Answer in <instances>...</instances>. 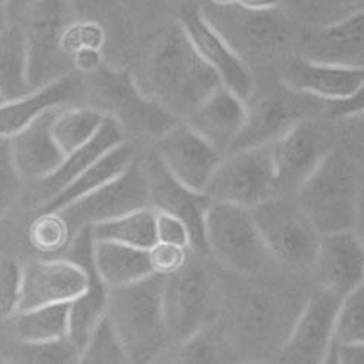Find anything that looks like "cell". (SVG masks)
<instances>
[{
	"instance_id": "6da1fadb",
	"label": "cell",
	"mask_w": 364,
	"mask_h": 364,
	"mask_svg": "<svg viewBox=\"0 0 364 364\" xmlns=\"http://www.w3.org/2000/svg\"><path fill=\"white\" fill-rule=\"evenodd\" d=\"M141 80L137 83L141 92L173 118H187L222 86L178 22L165 28L154 43Z\"/></svg>"
},
{
	"instance_id": "7a4b0ae2",
	"label": "cell",
	"mask_w": 364,
	"mask_h": 364,
	"mask_svg": "<svg viewBox=\"0 0 364 364\" xmlns=\"http://www.w3.org/2000/svg\"><path fill=\"white\" fill-rule=\"evenodd\" d=\"M361 198V162L341 146L329 151L294 194L319 235L357 232Z\"/></svg>"
},
{
	"instance_id": "3957f363",
	"label": "cell",
	"mask_w": 364,
	"mask_h": 364,
	"mask_svg": "<svg viewBox=\"0 0 364 364\" xmlns=\"http://www.w3.org/2000/svg\"><path fill=\"white\" fill-rule=\"evenodd\" d=\"M164 277L108 289L105 319L130 364H149L169 350L162 312Z\"/></svg>"
},
{
	"instance_id": "277c9868",
	"label": "cell",
	"mask_w": 364,
	"mask_h": 364,
	"mask_svg": "<svg viewBox=\"0 0 364 364\" xmlns=\"http://www.w3.org/2000/svg\"><path fill=\"white\" fill-rule=\"evenodd\" d=\"M200 14L225 43L245 62L247 57H268L287 40L289 26L279 2L232 0L205 2Z\"/></svg>"
},
{
	"instance_id": "5b68a950",
	"label": "cell",
	"mask_w": 364,
	"mask_h": 364,
	"mask_svg": "<svg viewBox=\"0 0 364 364\" xmlns=\"http://www.w3.org/2000/svg\"><path fill=\"white\" fill-rule=\"evenodd\" d=\"M207 254L239 276H257L274 258L261 239L251 210L225 203H213L204 218Z\"/></svg>"
},
{
	"instance_id": "8992f818",
	"label": "cell",
	"mask_w": 364,
	"mask_h": 364,
	"mask_svg": "<svg viewBox=\"0 0 364 364\" xmlns=\"http://www.w3.org/2000/svg\"><path fill=\"white\" fill-rule=\"evenodd\" d=\"M90 87L94 100L100 104L95 109L111 118L124 136L132 133L158 141L178 123L176 118L150 101L136 79L124 70L101 68L94 75Z\"/></svg>"
},
{
	"instance_id": "52a82bcc",
	"label": "cell",
	"mask_w": 364,
	"mask_h": 364,
	"mask_svg": "<svg viewBox=\"0 0 364 364\" xmlns=\"http://www.w3.org/2000/svg\"><path fill=\"white\" fill-rule=\"evenodd\" d=\"M257 229L274 261L293 268H309L315 262L319 237L296 200L279 197L251 210Z\"/></svg>"
},
{
	"instance_id": "ba28073f",
	"label": "cell",
	"mask_w": 364,
	"mask_h": 364,
	"mask_svg": "<svg viewBox=\"0 0 364 364\" xmlns=\"http://www.w3.org/2000/svg\"><path fill=\"white\" fill-rule=\"evenodd\" d=\"M204 194L213 203L248 210L268 200L279 198L280 191L269 146L225 156Z\"/></svg>"
},
{
	"instance_id": "9c48e42d",
	"label": "cell",
	"mask_w": 364,
	"mask_h": 364,
	"mask_svg": "<svg viewBox=\"0 0 364 364\" xmlns=\"http://www.w3.org/2000/svg\"><path fill=\"white\" fill-rule=\"evenodd\" d=\"M149 207V187L143 162L130 166L108 184L55 213L65 222L70 237L83 229L105 223Z\"/></svg>"
},
{
	"instance_id": "30bf717a",
	"label": "cell",
	"mask_w": 364,
	"mask_h": 364,
	"mask_svg": "<svg viewBox=\"0 0 364 364\" xmlns=\"http://www.w3.org/2000/svg\"><path fill=\"white\" fill-rule=\"evenodd\" d=\"M338 146L337 132L321 118L301 119L269 144L280 197L296 194L323 158Z\"/></svg>"
},
{
	"instance_id": "8fae6325",
	"label": "cell",
	"mask_w": 364,
	"mask_h": 364,
	"mask_svg": "<svg viewBox=\"0 0 364 364\" xmlns=\"http://www.w3.org/2000/svg\"><path fill=\"white\" fill-rule=\"evenodd\" d=\"M211 287L208 276L197 262L164 277L162 312L171 346L184 343L207 326Z\"/></svg>"
},
{
	"instance_id": "7c38bea8",
	"label": "cell",
	"mask_w": 364,
	"mask_h": 364,
	"mask_svg": "<svg viewBox=\"0 0 364 364\" xmlns=\"http://www.w3.org/2000/svg\"><path fill=\"white\" fill-rule=\"evenodd\" d=\"M340 301L341 297L322 289L312 293L269 364H322L333 343V318Z\"/></svg>"
},
{
	"instance_id": "4fadbf2b",
	"label": "cell",
	"mask_w": 364,
	"mask_h": 364,
	"mask_svg": "<svg viewBox=\"0 0 364 364\" xmlns=\"http://www.w3.org/2000/svg\"><path fill=\"white\" fill-rule=\"evenodd\" d=\"M306 303V301H305ZM293 294L272 289H250L236 309L239 332L254 347H274V354L287 338L301 308Z\"/></svg>"
},
{
	"instance_id": "5bb4252c",
	"label": "cell",
	"mask_w": 364,
	"mask_h": 364,
	"mask_svg": "<svg viewBox=\"0 0 364 364\" xmlns=\"http://www.w3.org/2000/svg\"><path fill=\"white\" fill-rule=\"evenodd\" d=\"M154 156L182 187L204 194L223 156L186 123H176L155 141Z\"/></svg>"
},
{
	"instance_id": "9a60e30c",
	"label": "cell",
	"mask_w": 364,
	"mask_h": 364,
	"mask_svg": "<svg viewBox=\"0 0 364 364\" xmlns=\"http://www.w3.org/2000/svg\"><path fill=\"white\" fill-rule=\"evenodd\" d=\"M312 101L315 98L287 90L284 95H271L257 101L252 107L248 105L245 126L228 155L269 146L280 140L299 121L318 118L312 114L323 112V108Z\"/></svg>"
},
{
	"instance_id": "2e32d148",
	"label": "cell",
	"mask_w": 364,
	"mask_h": 364,
	"mask_svg": "<svg viewBox=\"0 0 364 364\" xmlns=\"http://www.w3.org/2000/svg\"><path fill=\"white\" fill-rule=\"evenodd\" d=\"M26 6L22 26L28 48V82L36 90L55 80L53 72L58 66L60 50L63 47L68 14L63 2H33Z\"/></svg>"
},
{
	"instance_id": "e0dca14e",
	"label": "cell",
	"mask_w": 364,
	"mask_h": 364,
	"mask_svg": "<svg viewBox=\"0 0 364 364\" xmlns=\"http://www.w3.org/2000/svg\"><path fill=\"white\" fill-rule=\"evenodd\" d=\"M87 286L86 271L70 259H34L22 265L18 312L68 305Z\"/></svg>"
},
{
	"instance_id": "ac0fdd59",
	"label": "cell",
	"mask_w": 364,
	"mask_h": 364,
	"mask_svg": "<svg viewBox=\"0 0 364 364\" xmlns=\"http://www.w3.org/2000/svg\"><path fill=\"white\" fill-rule=\"evenodd\" d=\"M178 23L184 29L203 62L213 70L230 92L248 102L254 94V77L250 68L211 28L198 8L182 9Z\"/></svg>"
},
{
	"instance_id": "d6986e66",
	"label": "cell",
	"mask_w": 364,
	"mask_h": 364,
	"mask_svg": "<svg viewBox=\"0 0 364 364\" xmlns=\"http://www.w3.org/2000/svg\"><path fill=\"white\" fill-rule=\"evenodd\" d=\"M149 187V208L166 213L186 225L190 233V248L200 254L207 252L204 240V218L211 200L205 194L182 187L151 156L143 162Z\"/></svg>"
},
{
	"instance_id": "ffe728a7",
	"label": "cell",
	"mask_w": 364,
	"mask_h": 364,
	"mask_svg": "<svg viewBox=\"0 0 364 364\" xmlns=\"http://www.w3.org/2000/svg\"><path fill=\"white\" fill-rule=\"evenodd\" d=\"M94 239L90 230H80L68 248L66 259L80 265L87 274L86 290L69 303L68 338L83 351L98 325L104 321L108 305V287L97 274L92 261Z\"/></svg>"
},
{
	"instance_id": "44dd1931",
	"label": "cell",
	"mask_w": 364,
	"mask_h": 364,
	"mask_svg": "<svg viewBox=\"0 0 364 364\" xmlns=\"http://www.w3.org/2000/svg\"><path fill=\"white\" fill-rule=\"evenodd\" d=\"M322 290L338 297L363 286L364 248L357 232L321 235L312 265Z\"/></svg>"
},
{
	"instance_id": "7402d4cb",
	"label": "cell",
	"mask_w": 364,
	"mask_h": 364,
	"mask_svg": "<svg viewBox=\"0 0 364 364\" xmlns=\"http://www.w3.org/2000/svg\"><path fill=\"white\" fill-rule=\"evenodd\" d=\"M363 69L314 63L300 55L289 60L282 70L284 89L323 102L350 98L363 90Z\"/></svg>"
},
{
	"instance_id": "603a6c76",
	"label": "cell",
	"mask_w": 364,
	"mask_h": 364,
	"mask_svg": "<svg viewBox=\"0 0 364 364\" xmlns=\"http://www.w3.org/2000/svg\"><path fill=\"white\" fill-rule=\"evenodd\" d=\"M300 57L314 63L363 69L364 12L319 29H306L300 38Z\"/></svg>"
},
{
	"instance_id": "cb8c5ba5",
	"label": "cell",
	"mask_w": 364,
	"mask_h": 364,
	"mask_svg": "<svg viewBox=\"0 0 364 364\" xmlns=\"http://www.w3.org/2000/svg\"><path fill=\"white\" fill-rule=\"evenodd\" d=\"M248 115V104L223 85L211 92L186 119V124L225 158Z\"/></svg>"
},
{
	"instance_id": "d4e9b609",
	"label": "cell",
	"mask_w": 364,
	"mask_h": 364,
	"mask_svg": "<svg viewBox=\"0 0 364 364\" xmlns=\"http://www.w3.org/2000/svg\"><path fill=\"white\" fill-rule=\"evenodd\" d=\"M83 82L75 75H63L25 97L0 104V139H11L44 112L63 108L83 94Z\"/></svg>"
},
{
	"instance_id": "484cf974",
	"label": "cell",
	"mask_w": 364,
	"mask_h": 364,
	"mask_svg": "<svg viewBox=\"0 0 364 364\" xmlns=\"http://www.w3.org/2000/svg\"><path fill=\"white\" fill-rule=\"evenodd\" d=\"M57 109L44 112L26 129L9 139L12 161L22 181H33L37 184L54 173L65 159L51 133V123Z\"/></svg>"
},
{
	"instance_id": "4316f807",
	"label": "cell",
	"mask_w": 364,
	"mask_h": 364,
	"mask_svg": "<svg viewBox=\"0 0 364 364\" xmlns=\"http://www.w3.org/2000/svg\"><path fill=\"white\" fill-rule=\"evenodd\" d=\"M123 143H126V136L123 130L111 118L105 117L102 127L92 139L82 147L72 151V154H69L54 173H51L44 181L37 182L36 197L38 205L41 207L53 197H55L60 191H63L79 175H82L97 161L105 156L108 151Z\"/></svg>"
},
{
	"instance_id": "83f0119b",
	"label": "cell",
	"mask_w": 364,
	"mask_h": 364,
	"mask_svg": "<svg viewBox=\"0 0 364 364\" xmlns=\"http://www.w3.org/2000/svg\"><path fill=\"white\" fill-rule=\"evenodd\" d=\"M92 261L108 289L124 287L154 276L149 251L107 240H94Z\"/></svg>"
},
{
	"instance_id": "f1b7e54d",
	"label": "cell",
	"mask_w": 364,
	"mask_h": 364,
	"mask_svg": "<svg viewBox=\"0 0 364 364\" xmlns=\"http://www.w3.org/2000/svg\"><path fill=\"white\" fill-rule=\"evenodd\" d=\"M134 159V147L129 141L119 144L118 147L108 151L100 161H97L89 169H86L82 175H79L63 191H60L55 197L43 204L40 207V215L55 213V211L62 210L63 207L97 191L98 188L108 184L109 181L123 173Z\"/></svg>"
},
{
	"instance_id": "f546056e",
	"label": "cell",
	"mask_w": 364,
	"mask_h": 364,
	"mask_svg": "<svg viewBox=\"0 0 364 364\" xmlns=\"http://www.w3.org/2000/svg\"><path fill=\"white\" fill-rule=\"evenodd\" d=\"M33 92L28 82V48L22 23L9 22L0 31V98L14 101Z\"/></svg>"
},
{
	"instance_id": "4dcf8cb0",
	"label": "cell",
	"mask_w": 364,
	"mask_h": 364,
	"mask_svg": "<svg viewBox=\"0 0 364 364\" xmlns=\"http://www.w3.org/2000/svg\"><path fill=\"white\" fill-rule=\"evenodd\" d=\"M14 341L44 344L68 338L69 303L18 312L9 322Z\"/></svg>"
},
{
	"instance_id": "1f68e13d",
	"label": "cell",
	"mask_w": 364,
	"mask_h": 364,
	"mask_svg": "<svg viewBox=\"0 0 364 364\" xmlns=\"http://www.w3.org/2000/svg\"><path fill=\"white\" fill-rule=\"evenodd\" d=\"M94 240H107L149 251L158 244L155 210L141 208L118 219L89 228Z\"/></svg>"
},
{
	"instance_id": "d6a6232c",
	"label": "cell",
	"mask_w": 364,
	"mask_h": 364,
	"mask_svg": "<svg viewBox=\"0 0 364 364\" xmlns=\"http://www.w3.org/2000/svg\"><path fill=\"white\" fill-rule=\"evenodd\" d=\"M105 117L95 108L63 107L55 111L51 133L65 158L86 144L102 127Z\"/></svg>"
},
{
	"instance_id": "836d02e7",
	"label": "cell",
	"mask_w": 364,
	"mask_h": 364,
	"mask_svg": "<svg viewBox=\"0 0 364 364\" xmlns=\"http://www.w3.org/2000/svg\"><path fill=\"white\" fill-rule=\"evenodd\" d=\"M172 364H237L239 355L222 331L204 326L193 337L175 346Z\"/></svg>"
},
{
	"instance_id": "e575fe53",
	"label": "cell",
	"mask_w": 364,
	"mask_h": 364,
	"mask_svg": "<svg viewBox=\"0 0 364 364\" xmlns=\"http://www.w3.org/2000/svg\"><path fill=\"white\" fill-rule=\"evenodd\" d=\"M9 364H79L82 350L69 338L44 343L26 344L14 341L0 348Z\"/></svg>"
},
{
	"instance_id": "d590c367",
	"label": "cell",
	"mask_w": 364,
	"mask_h": 364,
	"mask_svg": "<svg viewBox=\"0 0 364 364\" xmlns=\"http://www.w3.org/2000/svg\"><path fill=\"white\" fill-rule=\"evenodd\" d=\"M294 19L301 21L308 29H319L333 23H338L351 15L363 11V2L353 0H312V2H287L282 4Z\"/></svg>"
},
{
	"instance_id": "8d00e7d4",
	"label": "cell",
	"mask_w": 364,
	"mask_h": 364,
	"mask_svg": "<svg viewBox=\"0 0 364 364\" xmlns=\"http://www.w3.org/2000/svg\"><path fill=\"white\" fill-rule=\"evenodd\" d=\"M332 341L336 344H364L363 286L341 299L333 318Z\"/></svg>"
},
{
	"instance_id": "74e56055",
	"label": "cell",
	"mask_w": 364,
	"mask_h": 364,
	"mask_svg": "<svg viewBox=\"0 0 364 364\" xmlns=\"http://www.w3.org/2000/svg\"><path fill=\"white\" fill-rule=\"evenodd\" d=\"M79 364H130L105 318L83 348Z\"/></svg>"
},
{
	"instance_id": "f35d334b",
	"label": "cell",
	"mask_w": 364,
	"mask_h": 364,
	"mask_svg": "<svg viewBox=\"0 0 364 364\" xmlns=\"http://www.w3.org/2000/svg\"><path fill=\"white\" fill-rule=\"evenodd\" d=\"M31 244L41 252H57L69 248L70 233L57 213L40 215L29 230Z\"/></svg>"
},
{
	"instance_id": "ab89813d",
	"label": "cell",
	"mask_w": 364,
	"mask_h": 364,
	"mask_svg": "<svg viewBox=\"0 0 364 364\" xmlns=\"http://www.w3.org/2000/svg\"><path fill=\"white\" fill-rule=\"evenodd\" d=\"M22 264L15 258H0V325L8 323L16 314L21 296Z\"/></svg>"
},
{
	"instance_id": "60d3db41",
	"label": "cell",
	"mask_w": 364,
	"mask_h": 364,
	"mask_svg": "<svg viewBox=\"0 0 364 364\" xmlns=\"http://www.w3.org/2000/svg\"><path fill=\"white\" fill-rule=\"evenodd\" d=\"M22 179L14 165L9 139H0V220L16 198Z\"/></svg>"
},
{
	"instance_id": "b9f144b4",
	"label": "cell",
	"mask_w": 364,
	"mask_h": 364,
	"mask_svg": "<svg viewBox=\"0 0 364 364\" xmlns=\"http://www.w3.org/2000/svg\"><path fill=\"white\" fill-rule=\"evenodd\" d=\"M149 259L154 274L166 277L173 274L188 261V250L166 244H156L149 250Z\"/></svg>"
},
{
	"instance_id": "7bdbcfd3",
	"label": "cell",
	"mask_w": 364,
	"mask_h": 364,
	"mask_svg": "<svg viewBox=\"0 0 364 364\" xmlns=\"http://www.w3.org/2000/svg\"><path fill=\"white\" fill-rule=\"evenodd\" d=\"M155 229L158 244L173 245L184 250L190 248V233L181 220L166 213H161V211H155Z\"/></svg>"
},
{
	"instance_id": "ee69618b",
	"label": "cell",
	"mask_w": 364,
	"mask_h": 364,
	"mask_svg": "<svg viewBox=\"0 0 364 364\" xmlns=\"http://www.w3.org/2000/svg\"><path fill=\"white\" fill-rule=\"evenodd\" d=\"M363 107H364V94L363 90H360L358 94L350 98L323 102V114H326L328 118H333V119H341V118L351 119V118L361 117Z\"/></svg>"
},
{
	"instance_id": "f6af8a7d",
	"label": "cell",
	"mask_w": 364,
	"mask_h": 364,
	"mask_svg": "<svg viewBox=\"0 0 364 364\" xmlns=\"http://www.w3.org/2000/svg\"><path fill=\"white\" fill-rule=\"evenodd\" d=\"M333 355L337 364H364V344H336Z\"/></svg>"
},
{
	"instance_id": "bcb514c9",
	"label": "cell",
	"mask_w": 364,
	"mask_h": 364,
	"mask_svg": "<svg viewBox=\"0 0 364 364\" xmlns=\"http://www.w3.org/2000/svg\"><path fill=\"white\" fill-rule=\"evenodd\" d=\"M9 23V11H8V4L6 2H0V31Z\"/></svg>"
},
{
	"instance_id": "7dc6e473",
	"label": "cell",
	"mask_w": 364,
	"mask_h": 364,
	"mask_svg": "<svg viewBox=\"0 0 364 364\" xmlns=\"http://www.w3.org/2000/svg\"><path fill=\"white\" fill-rule=\"evenodd\" d=\"M149 364H172V358H171V351L166 350L165 353H162L159 357H156L155 360H151Z\"/></svg>"
},
{
	"instance_id": "c3c4849f",
	"label": "cell",
	"mask_w": 364,
	"mask_h": 364,
	"mask_svg": "<svg viewBox=\"0 0 364 364\" xmlns=\"http://www.w3.org/2000/svg\"><path fill=\"white\" fill-rule=\"evenodd\" d=\"M322 364H337L336 361V355H333V343H332V347H331V351L328 354V357L325 358V361Z\"/></svg>"
},
{
	"instance_id": "681fc988",
	"label": "cell",
	"mask_w": 364,
	"mask_h": 364,
	"mask_svg": "<svg viewBox=\"0 0 364 364\" xmlns=\"http://www.w3.org/2000/svg\"><path fill=\"white\" fill-rule=\"evenodd\" d=\"M237 364H267L262 361H245V363H237Z\"/></svg>"
},
{
	"instance_id": "f907efd6",
	"label": "cell",
	"mask_w": 364,
	"mask_h": 364,
	"mask_svg": "<svg viewBox=\"0 0 364 364\" xmlns=\"http://www.w3.org/2000/svg\"><path fill=\"white\" fill-rule=\"evenodd\" d=\"M0 364H9V363L6 361V358H5L2 354H0Z\"/></svg>"
},
{
	"instance_id": "816d5d0a",
	"label": "cell",
	"mask_w": 364,
	"mask_h": 364,
	"mask_svg": "<svg viewBox=\"0 0 364 364\" xmlns=\"http://www.w3.org/2000/svg\"><path fill=\"white\" fill-rule=\"evenodd\" d=\"M2 102H4V101H2V98H0V104H2Z\"/></svg>"
}]
</instances>
